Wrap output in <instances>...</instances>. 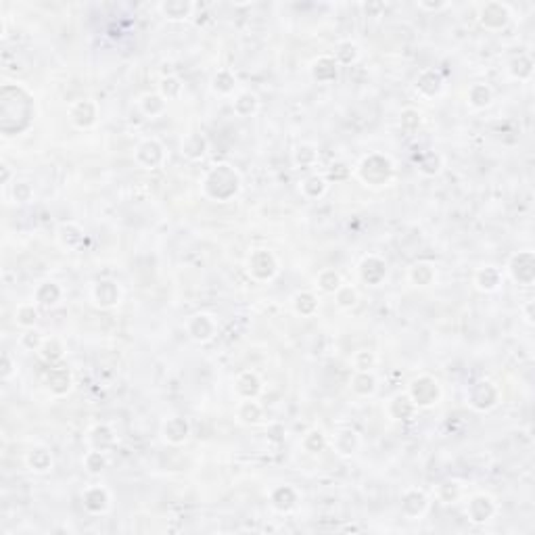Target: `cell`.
<instances>
[{
    "label": "cell",
    "instance_id": "obj_4",
    "mask_svg": "<svg viewBox=\"0 0 535 535\" xmlns=\"http://www.w3.org/2000/svg\"><path fill=\"white\" fill-rule=\"evenodd\" d=\"M247 272L255 282H270L280 272V262L270 249H253L247 257Z\"/></svg>",
    "mask_w": 535,
    "mask_h": 535
},
{
    "label": "cell",
    "instance_id": "obj_11",
    "mask_svg": "<svg viewBox=\"0 0 535 535\" xmlns=\"http://www.w3.org/2000/svg\"><path fill=\"white\" fill-rule=\"evenodd\" d=\"M186 333L195 343H209L218 335V322L211 314L199 312V314L188 318Z\"/></svg>",
    "mask_w": 535,
    "mask_h": 535
},
{
    "label": "cell",
    "instance_id": "obj_12",
    "mask_svg": "<svg viewBox=\"0 0 535 535\" xmlns=\"http://www.w3.org/2000/svg\"><path fill=\"white\" fill-rule=\"evenodd\" d=\"M69 121L77 130H90L98 121V105L92 98H80L69 107Z\"/></svg>",
    "mask_w": 535,
    "mask_h": 535
},
{
    "label": "cell",
    "instance_id": "obj_38",
    "mask_svg": "<svg viewBox=\"0 0 535 535\" xmlns=\"http://www.w3.org/2000/svg\"><path fill=\"white\" fill-rule=\"evenodd\" d=\"M38 318H40V308H38L33 301H25V303L17 306V310H15V322H17L23 331L33 329L36 322H38Z\"/></svg>",
    "mask_w": 535,
    "mask_h": 535
},
{
    "label": "cell",
    "instance_id": "obj_32",
    "mask_svg": "<svg viewBox=\"0 0 535 535\" xmlns=\"http://www.w3.org/2000/svg\"><path fill=\"white\" fill-rule=\"evenodd\" d=\"M25 465L31 473L44 475L52 469V454L46 448H31L25 456Z\"/></svg>",
    "mask_w": 535,
    "mask_h": 535
},
{
    "label": "cell",
    "instance_id": "obj_44",
    "mask_svg": "<svg viewBox=\"0 0 535 535\" xmlns=\"http://www.w3.org/2000/svg\"><path fill=\"white\" fill-rule=\"evenodd\" d=\"M316 285H318V289H320L322 293L335 295V291L343 285V278H341V274H339L337 270L326 268V270H322V272L316 276Z\"/></svg>",
    "mask_w": 535,
    "mask_h": 535
},
{
    "label": "cell",
    "instance_id": "obj_39",
    "mask_svg": "<svg viewBox=\"0 0 535 535\" xmlns=\"http://www.w3.org/2000/svg\"><path fill=\"white\" fill-rule=\"evenodd\" d=\"M293 310H295V314L310 318L318 312V297L310 291H301L293 297Z\"/></svg>",
    "mask_w": 535,
    "mask_h": 535
},
{
    "label": "cell",
    "instance_id": "obj_8",
    "mask_svg": "<svg viewBox=\"0 0 535 535\" xmlns=\"http://www.w3.org/2000/svg\"><path fill=\"white\" fill-rule=\"evenodd\" d=\"M511 278L521 287H532L535 280V255L534 251H519L508 262Z\"/></svg>",
    "mask_w": 535,
    "mask_h": 535
},
{
    "label": "cell",
    "instance_id": "obj_20",
    "mask_svg": "<svg viewBox=\"0 0 535 535\" xmlns=\"http://www.w3.org/2000/svg\"><path fill=\"white\" fill-rule=\"evenodd\" d=\"M262 391H264V383L259 375L253 370H243L234 379V393L239 395V400H257Z\"/></svg>",
    "mask_w": 535,
    "mask_h": 535
},
{
    "label": "cell",
    "instance_id": "obj_33",
    "mask_svg": "<svg viewBox=\"0 0 535 535\" xmlns=\"http://www.w3.org/2000/svg\"><path fill=\"white\" fill-rule=\"evenodd\" d=\"M379 389V381H377V375L375 370L370 372H356L354 379H352V391L360 398H370L375 395Z\"/></svg>",
    "mask_w": 535,
    "mask_h": 535
},
{
    "label": "cell",
    "instance_id": "obj_1",
    "mask_svg": "<svg viewBox=\"0 0 535 535\" xmlns=\"http://www.w3.org/2000/svg\"><path fill=\"white\" fill-rule=\"evenodd\" d=\"M0 128L4 136H17L29 130L36 117L31 92L21 84H4L0 90Z\"/></svg>",
    "mask_w": 535,
    "mask_h": 535
},
{
    "label": "cell",
    "instance_id": "obj_56",
    "mask_svg": "<svg viewBox=\"0 0 535 535\" xmlns=\"http://www.w3.org/2000/svg\"><path fill=\"white\" fill-rule=\"evenodd\" d=\"M421 123H423V119H421V113L416 111V109H404L402 111V115H400V126H402V130H406V132H416L419 128H421Z\"/></svg>",
    "mask_w": 535,
    "mask_h": 535
},
{
    "label": "cell",
    "instance_id": "obj_50",
    "mask_svg": "<svg viewBox=\"0 0 535 535\" xmlns=\"http://www.w3.org/2000/svg\"><path fill=\"white\" fill-rule=\"evenodd\" d=\"M301 446H303V450L310 452V454H320V452H324V450L329 448V439H326V435H324L320 429H312V431L303 437Z\"/></svg>",
    "mask_w": 535,
    "mask_h": 535
},
{
    "label": "cell",
    "instance_id": "obj_31",
    "mask_svg": "<svg viewBox=\"0 0 535 535\" xmlns=\"http://www.w3.org/2000/svg\"><path fill=\"white\" fill-rule=\"evenodd\" d=\"M56 241L65 249H80L84 243V230L73 222H63L56 230Z\"/></svg>",
    "mask_w": 535,
    "mask_h": 535
},
{
    "label": "cell",
    "instance_id": "obj_15",
    "mask_svg": "<svg viewBox=\"0 0 535 535\" xmlns=\"http://www.w3.org/2000/svg\"><path fill=\"white\" fill-rule=\"evenodd\" d=\"M86 444H88V450H98V452H111L115 446H117V433L111 425H94L88 435H86Z\"/></svg>",
    "mask_w": 535,
    "mask_h": 535
},
{
    "label": "cell",
    "instance_id": "obj_16",
    "mask_svg": "<svg viewBox=\"0 0 535 535\" xmlns=\"http://www.w3.org/2000/svg\"><path fill=\"white\" fill-rule=\"evenodd\" d=\"M414 90L419 92V96L431 100L439 96L444 90V75L437 69H423L414 82Z\"/></svg>",
    "mask_w": 535,
    "mask_h": 535
},
{
    "label": "cell",
    "instance_id": "obj_53",
    "mask_svg": "<svg viewBox=\"0 0 535 535\" xmlns=\"http://www.w3.org/2000/svg\"><path fill=\"white\" fill-rule=\"evenodd\" d=\"M352 364H354L356 372H370L377 366V354L370 352V349H360V352L354 354Z\"/></svg>",
    "mask_w": 535,
    "mask_h": 535
},
{
    "label": "cell",
    "instance_id": "obj_7",
    "mask_svg": "<svg viewBox=\"0 0 535 535\" xmlns=\"http://www.w3.org/2000/svg\"><path fill=\"white\" fill-rule=\"evenodd\" d=\"M467 402L475 412H490L500 404V389L492 381H477L469 387Z\"/></svg>",
    "mask_w": 535,
    "mask_h": 535
},
{
    "label": "cell",
    "instance_id": "obj_52",
    "mask_svg": "<svg viewBox=\"0 0 535 535\" xmlns=\"http://www.w3.org/2000/svg\"><path fill=\"white\" fill-rule=\"evenodd\" d=\"M293 161L297 167H312L318 161V149L314 144H301L293 153Z\"/></svg>",
    "mask_w": 535,
    "mask_h": 535
},
{
    "label": "cell",
    "instance_id": "obj_21",
    "mask_svg": "<svg viewBox=\"0 0 535 535\" xmlns=\"http://www.w3.org/2000/svg\"><path fill=\"white\" fill-rule=\"evenodd\" d=\"M61 299H63V289L54 280H44L33 291V303L40 310H52L61 303Z\"/></svg>",
    "mask_w": 535,
    "mask_h": 535
},
{
    "label": "cell",
    "instance_id": "obj_22",
    "mask_svg": "<svg viewBox=\"0 0 535 535\" xmlns=\"http://www.w3.org/2000/svg\"><path fill=\"white\" fill-rule=\"evenodd\" d=\"M467 515L473 523H485L496 515V502L488 494H477L467 504Z\"/></svg>",
    "mask_w": 535,
    "mask_h": 535
},
{
    "label": "cell",
    "instance_id": "obj_43",
    "mask_svg": "<svg viewBox=\"0 0 535 535\" xmlns=\"http://www.w3.org/2000/svg\"><path fill=\"white\" fill-rule=\"evenodd\" d=\"M333 56L339 65H354L360 59V46L352 40H345V42L337 44Z\"/></svg>",
    "mask_w": 535,
    "mask_h": 535
},
{
    "label": "cell",
    "instance_id": "obj_54",
    "mask_svg": "<svg viewBox=\"0 0 535 535\" xmlns=\"http://www.w3.org/2000/svg\"><path fill=\"white\" fill-rule=\"evenodd\" d=\"M10 195H13V201L23 205V203H29L33 199V186L25 180H15L10 184Z\"/></svg>",
    "mask_w": 535,
    "mask_h": 535
},
{
    "label": "cell",
    "instance_id": "obj_18",
    "mask_svg": "<svg viewBox=\"0 0 535 535\" xmlns=\"http://www.w3.org/2000/svg\"><path fill=\"white\" fill-rule=\"evenodd\" d=\"M429 496L419 490V488H410L404 492L402 496V513L408 517V519H421L425 517V513L429 511Z\"/></svg>",
    "mask_w": 535,
    "mask_h": 535
},
{
    "label": "cell",
    "instance_id": "obj_34",
    "mask_svg": "<svg viewBox=\"0 0 535 535\" xmlns=\"http://www.w3.org/2000/svg\"><path fill=\"white\" fill-rule=\"evenodd\" d=\"M467 100L473 109L477 111H483L488 109L492 103H494V90L488 86V84H473L469 88V94H467Z\"/></svg>",
    "mask_w": 535,
    "mask_h": 535
},
{
    "label": "cell",
    "instance_id": "obj_26",
    "mask_svg": "<svg viewBox=\"0 0 535 535\" xmlns=\"http://www.w3.org/2000/svg\"><path fill=\"white\" fill-rule=\"evenodd\" d=\"M408 280H410V285L421 287V289L431 287L437 280L435 264H431V262H416V264H412L410 270H408Z\"/></svg>",
    "mask_w": 535,
    "mask_h": 535
},
{
    "label": "cell",
    "instance_id": "obj_3",
    "mask_svg": "<svg viewBox=\"0 0 535 535\" xmlns=\"http://www.w3.org/2000/svg\"><path fill=\"white\" fill-rule=\"evenodd\" d=\"M358 178L366 184V186H372V188H381V186H387L393 176H395V167H393V161L387 157V155H381V153H372L368 157H364L358 165Z\"/></svg>",
    "mask_w": 535,
    "mask_h": 535
},
{
    "label": "cell",
    "instance_id": "obj_48",
    "mask_svg": "<svg viewBox=\"0 0 535 535\" xmlns=\"http://www.w3.org/2000/svg\"><path fill=\"white\" fill-rule=\"evenodd\" d=\"M460 496H462V488L458 481H442L435 488V498L442 504H452V502L460 500Z\"/></svg>",
    "mask_w": 535,
    "mask_h": 535
},
{
    "label": "cell",
    "instance_id": "obj_40",
    "mask_svg": "<svg viewBox=\"0 0 535 535\" xmlns=\"http://www.w3.org/2000/svg\"><path fill=\"white\" fill-rule=\"evenodd\" d=\"M508 71H511V75L515 80H529L534 75V59H532V54H527V52L517 54L511 61Z\"/></svg>",
    "mask_w": 535,
    "mask_h": 535
},
{
    "label": "cell",
    "instance_id": "obj_37",
    "mask_svg": "<svg viewBox=\"0 0 535 535\" xmlns=\"http://www.w3.org/2000/svg\"><path fill=\"white\" fill-rule=\"evenodd\" d=\"M232 107H234V113H236L239 117H251V115H255L257 109H259V98H257V94L245 90V92L236 94Z\"/></svg>",
    "mask_w": 535,
    "mask_h": 535
},
{
    "label": "cell",
    "instance_id": "obj_42",
    "mask_svg": "<svg viewBox=\"0 0 535 535\" xmlns=\"http://www.w3.org/2000/svg\"><path fill=\"white\" fill-rule=\"evenodd\" d=\"M211 88H213V92L220 94V96L232 94L234 88H236V77H234V73L228 71V69H220V71L213 75V80H211Z\"/></svg>",
    "mask_w": 535,
    "mask_h": 535
},
{
    "label": "cell",
    "instance_id": "obj_14",
    "mask_svg": "<svg viewBox=\"0 0 535 535\" xmlns=\"http://www.w3.org/2000/svg\"><path fill=\"white\" fill-rule=\"evenodd\" d=\"M358 274H360V280L368 287H379L385 278H387V262L377 255V253H370L366 255L362 262H360V268H358Z\"/></svg>",
    "mask_w": 535,
    "mask_h": 535
},
{
    "label": "cell",
    "instance_id": "obj_49",
    "mask_svg": "<svg viewBox=\"0 0 535 535\" xmlns=\"http://www.w3.org/2000/svg\"><path fill=\"white\" fill-rule=\"evenodd\" d=\"M360 301V295H358V289L352 287V285H341L337 291H335V303L341 308V310H352L356 308Z\"/></svg>",
    "mask_w": 535,
    "mask_h": 535
},
{
    "label": "cell",
    "instance_id": "obj_27",
    "mask_svg": "<svg viewBox=\"0 0 535 535\" xmlns=\"http://www.w3.org/2000/svg\"><path fill=\"white\" fill-rule=\"evenodd\" d=\"M236 421L245 427H255L264 421V408L255 400H241L234 412Z\"/></svg>",
    "mask_w": 535,
    "mask_h": 535
},
{
    "label": "cell",
    "instance_id": "obj_46",
    "mask_svg": "<svg viewBox=\"0 0 535 535\" xmlns=\"http://www.w3.org/2000/svg\"><path fill=\"white\" fill-rule=\"evenodd\" d=\"M416 167H419V172L423 174V176H437L439 172H442V167H444V161H442V157L435 153V151H427L425 155H421V159L416 161Z\"/></svg>",
    "mask_w": 535,
    "mask_h": 535
},
{
    "label": "cell",
    "instance_id": "obj_60",
    "mask_svg": "<svg viewBox=\"0 0 535 535\" xmlns=\"http://www.w3.org/2000/svg\"><path fill=\"white\" fill-rule=\"evenodd\" d=\"M534 306L535 303L532 301V299H529V301H527V303L521 308V312H523V318H525V322H527L529 326L534 324Z\"/></svg>",
    "mask_w": 535,
    "mask_h": 535
},
{
    "label": "cell",
    "instance_id": "obj_59",
    "mask_svg": "<svg viewBox=\"0 0 535 535\" xmlns=\"http://www.w3.org/2000/svg\"><path fill=\"white\" fill-rule=\"evenodd\" d=\"M349 167L345 165V163H335L331 169H329V178L326 180H335V182H341V180H345V178H349Z\"/></svg>",
    "mask_w": 535,
    "mask_h": 535
},
{
    "label": "cell",
    "instance_id": "obj_9",
    "mask_svg": "<svg viewBox=\"0 0 535 535\" xmlns=\"http://www.w3.org/2000/svg\"><path fill=\"white\" fill-rule=\"evenodd\" d=\"M134 159L142 169H157L165 163V149L157 138H146L136 146Z\"/></svg>",
    "mask_w": 535,
    "mask_h": 535
},
{
    "label": "cell",
    "instance_id": "obj_58",
    "mask_svg": "<svg viewBox=\"0 0 535 535\" xmlns=\"http://www.w3.org/2000/svg\"><path fill=\"white\" fill-rule=\"evenodd\" d=\"M416 6H419L421 10H429V13H442V10H446V8H450V6H452V2H448V0H444V2L421 0V2H416Z\"/></svg>",
    "mask_w": 535,
    "mask_h": 535
},
{
    "label": "cell",
    "instance_id": "obj_29",
    "mask_svg": "<svg viewBox=\"0 0 535 535\" xmlns=\"http://www.w3.org/2000/svg\"><path fill=\"white\" fill-rule=\"evenodd\" d=\"M362 446L360 435L354 429H341L337 431L335 439H333V448L339 456H354Z\"/></svg>",
    "mask_w": 535,
    "mask_h": 535
},
{
    "label": "cell",
    "instance_id": "obj_5",
    "mask_svg": "<svg viewBox=\"0 0 535 535\" xmlns=\"http://www.w3.org/2000/svg\"><path fill=\"white\" fill-rule=\"evenodd\" d=\"M410 400L414 402V406L421 408H431L442 400V385L435 377L431 375H421L416 379H412V383L408 385Z\"/></svg>",
    "mask_w": 535,
    "mask_h": 535
},
{
    "label": "cell",
    "instance_id": "obj_55",
    "mask_svg": "<svg viewBox=\"0 0 535 535\" xmlns=\"http://www.w3.org/2000/svg\"><path fill=\"white\" fill-rule=\"evenodd\" d=\"M44 339H46V337H42V333H40V331H36V329H27V331L21 335L19 343H21V347H25L27 352H40V347H42Z\"/></svg>",
    "mask_w": 535,
    "mask_h": 535
},
{
    "label": "cell",
    "instance_id": "obj_51",
    "mask_svg": "<svg viewBox=\"0 0 535 535\" xmlns=\"http://www.w3.org/2000/svg\"><path fill=\"white\" fill-rule=\"evenodd\" d=\"M159 94L165 98V100H176L180 98L182 94V82L178 75H165L161 82H159Z\"/></svg>",
    "mask_w": 535,
    "mask_h": 535
},
{
    "label": "cell",
    "instance_id": "obj_25",
    "mask_svg": "<svg viewBox=\"0 0 535 535\" xmlns=\"http://www.w3.org/2000/svg\"><path fill=\"white\" fill-rule=\"evenodd\" d=\"M337 75H339V63L335 61V56L324 54L312 63V77L318 84H331L337 80Z\"/></svg>",
    "mask_w": 535,
    "mask_h": 535
},
{
    "label": "cell",
    "instance_id": "obj_36",
    "mask_svg": "<svg viewBox=\"0 0 535 535\" xmlns=\"http://www.w3.org/2000/svg\"><path fill=\"white\" fill-rule=\"evenodd\" d=\"M38 354H40V358H42L48 366H50V364H61L63 358H65V345H63V341L56 339V337H46Z\"/></svg>",
    "mask_w": 535,
    "mask_h": 535
},
{
    "label": "cell",
    "instance_id": "obj_30",
    "mask_svg": "<svg viewBox=\"0 0 535 535\" xmlns=\"http://www.w3.org/2000/svg\"><path fill=\"white\" fill-rule=\"evenodd\" d=\"M387 412H389V416H391L393 421H410V419H414V414L419 412V408L414 406V402L410 400L408 393H398V395L389 402Z\"/></svg>",
    "mask_w": 535,
    "mask_h": 535
},
{
    "label": "cell",
    "instance_id": "obj_13",
    "mask_svg": "<svg viewBox=\"0 0 535 535\" xmlns=\"http://www.w3.org/2000/svg\"><path fill=\"white\" fill-rule=\"evenodd\" d=\"M44 385L54 398H63L71 391L73 387V375L67 366L63 364H50L46 375H44Z\"/></svg>",
    "mask_w": 535,
    "mask_h": 535
},
{
    "label": "cell",
    "instance_id": "obj_6",
    "mask_svg": "<svg viewBox=\"0 0 535 535\" xmlns=\"http://www.w3.org/2000/svg\"><path fill=\"white\" fill-rule=\"evenodd\" d=\"M479 23L481 27H485L488 31H502L511 25L513 21V10L506 2L500 0H492L479 6Z\"/></svg>",
    "mask_w": 535,
    "mask_h": 535
},
{
    "label": "cell",
    "instance_id": "obj_19",
    "mask_svg": "<svg viewBox=\"0 0 535 535\" xmlns=\"http://www.w3.org/2000/svg\"><path fill=\"white\" fill-rule=\"evenodd\" d=\"M82 504L90 515H105L111 508V494L103 485H90L82 494Z\"/></svg>",
    "mask_w": 535,
    "mask_h": 535
},
{
    "label": "cell",
    "instance_id": "obj_57",
    "mask_svg": "<svg viewBox=\"0 0 535 535\" xmlns=\"http://www.w3.org/2000/svg\"><path fill=\"white\" fill-rule=\"evenodd\" d=\"M15 375H17V362L13 360V356H10L8 352H4V354H2V366H0V379L6 383V381H10Z\"/></svg>",
    "mask_w": 535,
    "mask_h": 535
},
{
    "label": "cell",
    "instance_id": "obj_24",
    "mask_svg": "<svg viewBox=\"0 0 535 535\" xmlns=\"http://www.w3.org/2000/svg\"><path fill=\"white\" fill-rule=\"evenodd\" d=\"M297 502H299V494H297V490L295 488H291V485H278V488H274L272 490V494H270V504H272V508L274 511H278V513H291L295 506H297Z\"/></svg>",
    "mask_w": 535,
    "mask_h": 535
},
{
    "label": "cell",
    "instance_id": "obj_2",
    "mask_svg": "<svg viewBox=\"0 0 535 535\" xmlns=\"http://www.w3.org/2000/svg\"><path fill=\"white\" fill-rule=\"evenodd\" d=\"M201 188L207 199H211L216 203H228L241 193L243 180H241V174L232 165L218 163L207 169V174L203 176Z\"/></svg>",
    "mask_w": 535,
    "mask_h": 535
},
{
    "label": "cell",
    "instance_id": "obj_28",
    "mask_svg": "<svg viewBox=\"0 0 535 535\" xmlns=\"http://www.w3.org/2000/svg\"><path fill=\"white\" fill-rule=\"evenodd\" d=\"M502 285V270L496 266H483L475 272V287L483 293H494Z\"/></svg>",
    "mask_w": 535,
    "mask_h": 535
},
{
    "label": "cell",
    "instance_id": "obj_23",
    "mask_svg": "<svg viewBox=\"0 0 535 535\" xmlns=\"http://www.w3.org/2000/svg\"><path fill=\"white\" fill-rule=\"evenodd\" d=\"M195 8H197V4L190 0H163L157 4V10L161 13V17H165L167 21H174V23L190 19Z\"/></svg>",
    "mask_w": 535,
    "mask_h": 535
},
{
    "label": "cell",
    "instance_id": "obj_41",
    "mask_svg": "<svg viewBox=\"0 0 535 535\" xmlns=\"http://www.w3.org/2000/svg\"><path fill=\"white\" fill-rule=\"evenodd\" d=\"M326 190H329V180L324 176L312 174L301 182V193L306 199H320V197H324Z\"/></svg>",
    "mask_w": 535,
    "mask_h": 535
},
{
    "label": "cell",
    "instance_id": "obj_10",
    "mask_svg": "<svg viewBox=\"0 0 535 535\" xmlns=\"http://www.w3.org/2000/svg\"><path fill=\"white\" fill-rule=\"evenodd\" d=\"M90 297L94 301L96 308L100 310H111L121 301V287L111 280V278H100L92 285L90 289Z\"/></svg>",
    "mask_w": 535,
    "mask_h": 535
},
{
    "label": "cell",
    "instance_id": "obj_45",
    "mask_svg": "<svg viewBox=\"0 0 535 535\" xmlns=\"http://www.w3.org/2000/svg\"><path fill=\"white\" fill-rule=\"evenodd\" d=\"M140 109L146 117H157L161 115L165 109H167V100L159 94V92H153V94H144L142 100H140Z\"/></svg>",
    "mask_w": 535,
    "mask_h": 535
},
{
    "label": "cell",
    "instance_id": "obj_17",
    "mask_svg": "<svg viewBox=\"0 0 535 535\" xmlns=\"http://www.w3.org/2000/svg\"><path fill=\"white\" fill-rule=\"evenodd\" d=\"M161 435L169 446H182L190 437V425L184 416H169L161 425Z\"/></svg>",
    "mask_w": 535,
    "mask_h": 535
},
{
    "label": "cell",
    "instance_id": "obj_47",
    "mask_svg": "<svg viewBox=\"0 0 535 535\" xmlns=\"http://www.w3.org/2000/svg\"><path fill=\"white\" fill-rule=\"evenodd\" d=\"M109 467V456L107 452H98V450H88L84 456V469L90 475H100L105 469Z\"/></svg>",
    "mask_w": 535,
    "mask_h": 535
},
{
    "label": "cell",
    "instance_id": "obj_35",
    "mask_svg": "<svg viewBox=\"0 0 535 535\" xmlns=\"http://www.w3.org/2000/svg\"><path fill=\"white\" fill-rule=\"evenodd\" d=\"M207 153V140L201 134H188L182 140V157L190 159V161H199L203 159Z\"/></svg>",
    "mask_w": 535,
    "mask_h": 535
}]
</instances>
